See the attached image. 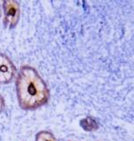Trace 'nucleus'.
Wrapping results in <instances>:
<instances>
[{"label":"nucleus","instance_id":"4","mask_svg":"<svg viewBox=\"0 0 134 141\" xmlns=\"http://www.w3.org/2000/svg\"><path fill=\"white\" fill-rule=\"evenodd\" d=\"M36 141H57V139L50 132H41L37 135Z\"/></svg>","mask_w":134,"mask_h":141},{"label":"nucleus","instance_id":"5","mask_svg":"<svg viewBox=\"0 0 134 141\" xmlns=\"http://www.w3.org/2000/svg\"><path fill=\"white\" fill-rule=\"evenodd\" d=\"M3 107H4V100H3V97L0 95V112L3 110Z\"/></svg>","mask_w":134,"mask_h":141},{"label":"nucleus","instance_id":"3","mask_svg":"<svg viewBox=\"0 0 134 141\" xmlns=\"http://www.w3.org/2000/svg\"><path fill=\"white\" fill-rule=\"evenodd\" d=\"M16 75V68L7 56L0 54V84L12 82Z\"/></svg>","mask_w":134,"mask_h":141},{"label":"nucleus","instance_id":"1","mask_svg":"<svg viewBox=\"0 0 134 141\" xmlns=\"http://www.w3.org/2000/svg\"><path fill=\"white\" fill-rule=\"evenodd\" d=\"M18 103L23 109L33 110L48 101V87L34 68L22 66L16 80Z\"/></svg>","mask_w":134,"mask_h":141},{"label":"nucleus","instance_id":"2","mask_svg":"<svg viewBox=\"0 0 134 141\" xmlns=\"http://www.w3.org/2000/svg\"><path fill=\"white\" fill-rule=\"evenodd\" d=\"M3 9L4 24L10 28L17 25L20 18V8L18 3L17 1H4Z\"/></svg>","mask_w":134,"mask_h":141}]
</instances>
